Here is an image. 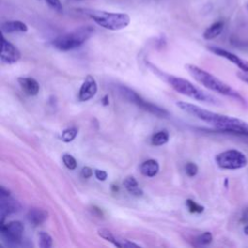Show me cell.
<instances>
[{"label":"cell","mask_w":248,"mask_h":248,"mask_svg":"<svg viewBox=\"0 0 248 248\" xmlns=\"http://www.w3.org/2000/svg\"><path fill=\"white\" fill-rule=\"evenodd\" d=\"M115 89L118 92V94L125 100H127L128 102L136 105L137 107L144 109L145 111H148L149 113L157 116V117H161V118H166L169 117L170 113L167 109L153 104L150 103L146 100H144L140 94H138L135 90L125 86V85H121V84H117L115 85Z\"/></svg>","instance_id":"8992f818"},{"label":"cell","mask_w":248,"mask_h":248,"mask_svg":"<svg viewBox=\"0 0 248 248\" xmlns=\"http://www.w3.org/2000/svg\"><path fill=\"white\" fill-rule=\"evenodd\" d=\"M176 105L181 110L210 124L220 132L248 138V123L241 119L207 110L187 102H177Z\"/></svg>","instance_id":"6da1fadb"},{"label":"cell","mask_w":248,"mask_h":248,"mask_svg":"<svg viewBox=\"0 0 248 248\" xmlns=\"http://www.w3.org/2000/svg\"><path fill=\"white\" fill-rule=\"evenodd\" d=\"M215 162L223 170H238L247 166L248 159L241 151L229 149L217 154Z\"/></svg>","instance_id":"52a82bcc"},{"label":"cell","mask_w":248,"mask_h":248,"mask_svg":"<svg viewBox=\"0 0 248 248\" xmlns=\"http://www.w3.org/2000/svg\"><path fill=\"white\" fill-rule=\"evenodd\" d=\"M3 33H24L27 32V25L19 20H9L1 24Z\"/></svg>","instance_id":"9a60e30c"},{"label":"cell","mask_w":248,"mask_h":248,"mask_svg":"<svg viewBox=\"0 0 248 248\" xmlns=\"http://www.w3.org/2000/svg\"><path fill=\"white\" fill-rule=\"evenodd\" d=\"M207 48L211 52H213L214 54H216L218 56H221V57L229 60L230 62H232L235 66H237L240 70L243 71V73L248 74V60L242 59L239 56H237L236 54H234V53H232V52H231L227 49H224L222 47H219V46H209Z\"/></svg>","instance_id":"9c48e42d"},{"label":"cell","mask_w":248,"mask_h":248,"mask_svg":"<svg viewBox=\"0 0 248 248\" xmlns=\"http://www.w3.org/2000/svg\"><path fill=\"white\" fill-rule=\"evenodd\" d=\"M237 76H238V78L242 81H244L245 83L248 84V75L247 74H245V73H237Z\"/></svg>","instance_id":"4dcf8cb0"},{"label":"cell","mask_w":248,"mask_h":248,"mask_svg":"<svg viewBox=\"0 0 248 248\" xmlns=\"http://www.w3.org/2000/svg\"><path fill=\"white\" fill-rule=\"evenodd\" d=\"M78 135V128L76 127H69L65 129L61 134V140L64 142L72 141Z\"/></svg>","instance_id":"44dd1931"},{"label":"cell","mask_w":248,"mask_h":248,"mask_svg":"<svg viewBox=\"0 0 248 248\" xmlns=\"http://www.w3.org/2000/svg\"><path fill=\"white\" fill-rule=\"evenodd\" d=\"M212 234L210 232H204L201 234H199L196 238H195V245L197 246H202V245H207L209 243H211L212 241Z\"/></svg>","instance_id":"ffe728a7"},{"label":"cell","mask_w":248,"mask_h":248,"mask_svg":"<svg viewBox=\"0 0 248 248\" xmlns=\"http://www.w3.org/2000/svg\"><path fill=\"white\" fill-rule=\"evenodd\" d=\"M148 67L151 69V71L154 74H156L158 77H160L164 81H166L170 87H172L178 93L183 94V95H185L187 97H190L192 99H195L197 101L206 103V104H211V105L219 104L218 99H216L211 94L202 90L198 86L194 85L189 80H187L185 78H179V77H175L173 75L164 73L161 70L157 69L152 64H148Z\"/></svg>","instance_id":"7a4b0ae2"},{"label":"cell","mask_w":248,"mask_h":248,"mask_svg":"<svg viewBox=\"0 0 248 248\" xmlns=\"http://www.w3.org/2000/svg\"><path fill=\"white\" fill-rule=\"evenodd\" d=\"M241 222L248 224V206L243 210L242 215H241Z\"/></svg>","instance_id":"f546056e"},{"label":"cell","mask_w":248,"mask_h":248,"mask_svg":"<svg viewBox=\"0 0 248 248\" xmlns=\"http://www.w3.org/2000/svg\"><path fill=\"white\" fill-rule=\"evenodd\" d=\"M169 138H170V136H169L168 131L162 130V131H159V132L155 133V134L152 136V138H151V143H152L153 145H157V146L163 145V144H165V143L168 142Z\"/></svg>","instance_id":"d6986e66"},{"label":"cell","mask_w":248,"mask_h":248,"mask_svg":"<svg viewBox=\"0 0 248 248\" xmlns=\"http://www.w3.org/2000/svg\"><path fill=\"white\" fill-rule=\"evenodd\" d=\"M78 1H79V0H78Z\"/></svg>","instance_id":"836d02e7"},{"label":"cell","mask_w":248,"mask_h":248,"mask_svg":"<svg viewBox=\"0 0 248 248\" xmlns=\"http://www.w3.org/2000/svg\"><path fill=\"white\" fill-rule=\"evenodd\" d=\"M140 170L142 175L147 177L155 176L159 171V164L156 160L149 159L141 163L140 167Z\"/></svg>","instance_id":"2e32d148"},{"label":"cell","mask_w":248,"mask_h":248,"mask_svg":"<svg viewBox=\"0 0 248 248\" xmlns=\"http://www.w3.org/2000/svg\"><path fill=\"white\" fill-rule=\"evenodd\" d=\"M97 89H98V87H97V82H96L95 78L90 75L86 76L83 83L80 86L79 92H78L79 101L85 102V101L90 100L97 93Z\"/></svg>","instance_id":"7c38bea8"},{"label":"cell","mask_w":248,"mask_h":248,"mask_svg":"<svg viewBox=\"0 0 248 248\" xmlns=\"http://www.w3.org/2000/svg\"><path fill=\"white\" fill-rule=\"evenodd\" d=\"M244 232H245V234L248 235V224H246L244 227Z\"/></svg>","instance_id":"d6a6232c"},{"label":"cell","mask_w":248,"mask_h":248,"mask_svg":"<svg viewBox=\"0 0 248 248\" xmlns=\"http://www.w3.org/2000/svg\"><path fill=\"white\" fill-rule=\"evenodd\" d=\"M20 51L18 48L10 43L5 37H2V44H1V53L0 58L3 63L6 64H14L16 63L20 59Z\"/></svg>","instance_id":"30bf717a"},{"label":"cell","mask_w":248,"mask_h":248,"mask_svg":"<svg viewBox=\"0 0 248 248\" xmlns=\"http://www.w3.org/2000/svg\"><path fill=\"white\" fill-rule=\"evenodd\" d=\"M39 246L41 248H49L52 246V237L46 232H39Z\"/></svg>","instance_id":"7402d4cb"},{"label":"cell","mask_w":248,"mask_h":248,"mask_svg":"<svg viewBox=\"0 0 248 248\" xmlns=\"http://www.w3.org/2000/svg\"><path fill=\"white\" fill-rule=\"evenodd\" d=\"M80 174H81V176H82L83 178H89V177H91V175L93 174V170H92V169L89 168V167H83L82 170H81Z\"/></svg>","instance_id":"f1b7e54d"},{"label":"cell","mask_w":248,"mask_h":248,"mask_svg":"<svg viewBox=\"0 0 248 248\" xmlns=\"http://www.w3.org/2000/svg\"><path fill=\"white\" fill-rule=\"evenodd\" d=\"M98 234H99L102 238H104V239H106V240H108V241H109V242H111V243H113V244L115 245L117 237H115V236L111 233V232L108 231V229H99V230H98Z\"/></svg>","instance_id":"cb8c5ba5"},{"label":"cell","mask_w":248,"mask_h":248,"mask_svg":"<svg viewBox=\"0 0 248 248\" xmlns=\"http://www.w3.org/2000/svg\"><path fill=\"white\" fill-rule=\"evenodd\" d=\"M95 176L100 181H105L108 177V173L103 170H95Z\"/></svg>","instance_id":"83f0119b"},{"label":"cell","mask_w":248,"mask_h":248,"mask_svg":"<svg viewBox=\"0 0 248 248\" xmlns=\"http://www.w3.org/2000/svg\"><path fill=\"white\" fill-rule=\"evenodd\" d=\"M94 33L91 26H82L72 32L63 34L55 38L51 45L56 49L61 51H68L82 46Z\"/></svg>","instance_id":"5b68a950"},{"label":"cell","mask_w":248,"mask_h":248,"mask_svg":"<svg viewBox=\"0 0 248 248\" xmlns=\"http://www.w3.org/2000/svg\"><path fill=\"white\" fill-rule=\"evenodd\" d=\"M78 11L92 18L101 27L111 31L121 30L127 27L131 21L129 15L125 13H111L92 9H78Z\"/></svg>","instance_id":"277c9868"},{"label":"cell","mask_w":248,"mask_h":248,"mask_svg":"<svg viewBox=\"0 0 248 248\" xmlns=\"http://www.w3.org/2000/svg\"><path fill=\"white\" fill-rule=\"evenodd\" d=\"M62 161L69 170H75L77 168V160L69 153H64L62 155Z\"/></svg>","instance_id":"603a6c76"},{"label":"cell","mask_w":248,"mask_h":248,"mask_svg":"<svg viewBox=\"0 0 248 248\" xmlns=\"http://www.w3.org/2000/svg\"><path fill=\"white\" fill-rule=\"evenodd\" d=\"M186 206L188 207L189 211L192 212V213H202L204 209V207L202 205L197 203L193 200H187L186 201Z\"/></svg>","instance_id":"d4e9b609"},{"label":"cell","mask_w":248,"mask_h":248,"mask_svg":"<svg viewBox=\"0 0 248 248\" xmlns=\"http://www.w3.org/2000/svg\"><path fill=\"white\" fill-rule=\"evenodd\" d=\"M17 81L22 90L29 96H36L40 91V84L33 78L19 77L17 78Z\"/></svg>","instance_id":"4fadbf2b"},{"label":"cell","mask_w":248,"mask_h":248,"mask_svg":"<svg viewBox=\"0 0 248 248\" xmlns=\"http://www.w3.org/2000/svg\"><path fill=\"white\" fill-rule=\"evenodd\" d=\"M0 196H10V192L8 190H6L3 186H1V190H0Z\"/></svg>","instance_id":"1f68e13d"},{"label":"cell","mask_w":248,"mask_h":248,"mask_svg":"<svg viewBox=\"0 0 248 248\" xmlns=\"http://www.w3.org/2000/svg\"><path fill=\"white\" fill-rule=\"evenodd\" d=\"M223 29H224V21H222V20L215 21L214 23H212L209 27H207L205 29V31L202 34V37L205 40L215 39L222 33Z\"/></svg>","instance_id":"e0dca14e"},{"label":"cell","mask_w":248,"mask_h":248,"mask_svg":"<svg viewBox=\"0 0 248 248\" xmlns=\"http://www.w3.org/2000/svg\"><path fill=\"white\" fill-rule=\"evenodd\" d=\"M27 220L29 223H31L33 226H40L42 225L48 217L47 211L42 209V208H30L27 212Z\"/></svg>","instance_id":"5bb4252c"},{"label":"cell","mask_w":248,"mask_h":248,"mask_svg":"<svg viewBox=\"0 0 248 248\" xmlns=\"http://www.w3.org/2000/svg\"><path fill=\"white\" fill-rule=\"evenodd\" d=\"M198 166L193 162H188L185 166V172L188 176H195L198 173Z\"/></svg>","instance_id":"484cf974"},{"label":"cell","mask_w":248,"mask_h":248,"mask_svg":"<svg viewBox=\"0 0 248 248\" xmlns=\"http://www.w3.org/2000/svg\"><path fill=\"white\" fill-rule=\"evenodd\" d=\"M123 185L125 187V189L129 192V194H131L133 196L140 197L143 194L141 188L140 187L137 179L134 176H131V175L127 176L123 181Z\"/></svg>","instance_id":"ac0fdd59"},{"label":"cell","mask_w":248,"mask_h":248,"mask_svg":"<svg viewBox=\"0 0 248 248\" xmlns=\"http://www.w3.org/2000/svg\"><path fill=\"white\" fill-rule=\"evenodd\" d=\"M186 69L188 73L194 78L195 80H197L199 83L206 87L207 89L214 91L216 93H219L224 96H228L231 98L235 99L236 101H239L241 104L246 105L245 99L233 88H232L229 84L225 83L212 74L206 72L205 70L192 64H187Z\"/></svg>","instance_id":"3957f363"},{"label":"cell","mask_w":248,"mask_h":248,"mask_svg":"<svg viewBox=\"0 0 248 248\" xmlns=\"http://www.w3.org/2000/svg\"><path fill=\"white\" fill-rule=\"evenodd\" d=\"M46 2L55 12H58V13L63 12V6L60 0H46Z\"/></svg>","instance_id":"4316f807"},{"label":"cell","mask_w":248,"mask_h":248,"mask_svg":"<svg viewBox=\"0 0 248 248\" xmlns=\"http://www.w3.org/2000/svg\"><path fill=\"white\" fill-rule=\"evenodd\" d=\"M0 216L1 223H4L5 218L8 215L14 214L20 209V204L17 201L10 196H0Z\"/></svg>","instance_id":"8fae6325"},{"label":"cell","mask_w":248,"mask_h":248,"mask_svg":"<svg viewBox=\"0 0 248 248\" xmlns=\"http://www.w3.org/2000/svg\"><path fill=\"white\" fill-rule=\"evenodd\" d=\"M1 236L7 244L16 246L22 243L24 226L19 221H12L8 224L1 223L0 227Z\"/></svg>","instance_id":"ba28073f"}]
</instances>
